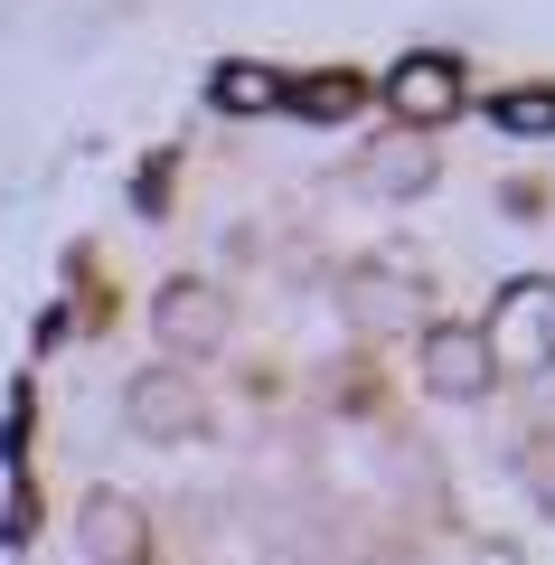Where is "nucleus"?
<instances>
[{
  "label": "nucleus",
  "mask_w": 555,
  "mask_h": 565,
  "mask_svg": "<svg viewBox=\"0 0 555 565\" xmlns=\"http://www.w3.org/2000/svg\"><path fill=\"white\" fill-rule=\"evenodd\" d=\"M480 340H490L499 367H555V282L546 274L509 282L490 302V321H480Z\"/></svg>",
  "instance_id": "obj_1"
},
{
  "label": "nucleus",
  "mask_w": 555,
  "mask_h": 565,
  "mask_svg": "<svg viewBox=\"0 0 555 565\" xmlns=\"http://www.w3.org/2000/svg\"><path fill=\"white\" fill-rule=\"evenodd\" d=\"M415 367H424V386H434L442 405H480L499 386V359H490V340H480V321H434Z\"/></svg>",
  "instance_id": "obj_2"
},
{
  "label": "nucleus",
  "mask_w": 555,
  "mask_h": 565,
  "mask_svg": "<svg viewBox=\"0 0 555 565\" xmlns=\"http://www.w3.org/2000/svg\"><path fill=\"white\" fill-rule=\"evenodd\" d=\"M151 330H160V349H170V359H217L226 330H236V311H226L217 282H160Z\"/></svg>",
  "instance_id": "obj_3"
},
{
  "label": "nucleus",
  "mask_w": 555,
  "mask_h": 565,
  "mask_svg": "<svg viewBox=\"0 0 555 565\" xmlns=\"http://www.w3.org/2000/svg\"><path fill=\"white\" fill-rule=\"evenodd\" d=\"M122 424H132L141 444H189V434H207V396L179 367H141L122 386Z\"/></svg>",
  "instance_id": "obj_4"
},
{
  "label": "nucleus",
  "mask_w": 555,
  "mask_h": 565,
  "mask_svg": "<svg viewBox=\"0 0 555 565\" xmlns=\"http://www.w3.org/2000/svg\"><path fill=\"white\" fill-rule=\"evenodd\" d=\"M386 104H396L405 132H434V122L461 114V57H405L386 76Z\"/></svg>",
  "instance_id": "obj_5"
},
{
  "label": "nucleus",
  "mask_w": 555,
  "mask_h": 565,
  "mask_svg": "<svg viewBox=\"0 0 555 565\" xmlns=\"http://www.w3.org/2000/svg\"><path fill=\"white\" fill-rule=\"evenodd\" d=\"M357 189L367 199H415V189H434V141L424 132H377L357 151Z\"/></svg>",
  "instance_id": "obj_6"
},
{
  "label": "nucleus",
  "mask_w": 555,
  "mask_h": 565,
  "mask_svg": "<svg viewBox=\"0 0 555 565\" xmlns=\"http://www.w3.org/2000/svg\"><path fill=\"white\" fill-rule=\"evenodd\" d=\"M339 311H349L367 340H386V330H405V321L424 311V292H415V282H396L386 264H357V274L339 282Z\"/></svg>",
  "instance_id": "obj_7"
},
{
  "label": "nucleus",
  "mask_w": 555,
  "mask_h": 565,
  "mask_svg": "<svg viewBox=\"0 0 555 565\" xmlns=\"http://www.w3.org/2000/svg\"><path fill=\"white\" fill-rule=\"evenodd\" d=\"M76 546H85V565H132L141 556V509L114 500V490H95L85 519H76Z\"/></svg>",
  "instance_id": "obj_8"
},
{
  "label": "nucleus",
  "mask_w": 555,
  "mask_h": 565,
  "mask_svg": "<svg viewBox=\"0 0 555 565\" xmlns=\"http://www.w3.org/2000/svg\"><path fill=\"white\" fill-rule=\"evenodd\" d=\"M274 95H282V85L264 76V66H226V76H217V104H226V114H264Z\"/></svg>",
  "instance_id": "obj_9"
},
{
  "label": "nucleus",
  "mask_w": 555,
  "mask_h": 565,
  "mask_svg": "<svg viewBox=\"0 0 555 565\" xmlns=\"http://www.w3.org/2000/svg\"><path fill=\"white\" fill-rule=\"evenodd\" d=\"M499 122H509V132H555V95H499Z\"/></svg>",
  "instance_id": "obj_10"
},
{
  "label": "nucleus",
  "mask_w": 555,
  "mask_h": 565,
  "mask_svg": "<svg viewBox=\"0 0 555 565\" xmlns=\"http://www.w3.org/2000/svg\"><path fill=\"white\" fill-rule=\"evenodd\" d=\"M357 104V76H311L301 85V114H349Z\"/></svg>",
  "instance_id": "obj_11"
}]
</instances>
